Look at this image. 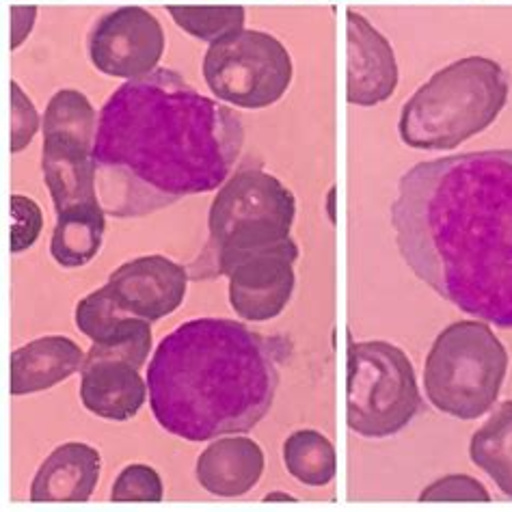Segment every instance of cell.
<instances>
[{"label":"cell","mask_w":512,"mask_h":512,"mask_svg":"<svg viewBox=\"0 0 512 512\" xmlns=\"http://www.w3.org/2000/svg\"><path fill=\"white\" fill-rule=\"evenodd\" d=\"M292 57L277 37L240 29L212 42L204 78L221 102L238 109H266L284 98L292 83Z\"/></svg>","instance_id":"cell-8"},{"label":"cell","mask_w":512,"mask_h":512,"mask_svg":"<svg viewBox=\"0 0 512 512\" xmlns=\"http://www.w3.org/2000/svg\"><path fill=\"white\" fill-rule=\"evenodd\" d=\"M294 217L296 199L275 175L262 169L236 171L212 199L210 236L199 258L188 266V275L221 277V268L238 255L286 245L292 240Z\"/></svg>","instance_id":"cell-5"},{"label":"cell","mask_w":512,"mask_h":512,"mask_svg":"<svg viewBox=\"0 0 512 512\" xmlns=\"http://www.w3.org/2000/svg\"><path fill=\"white\" fill-rule=\"evenodd\" d=\"M389 219L417 279L461 312L512 329V150L417 163Z\"/></svg>","instance_id":"cell-1"},{"label":"cell","mask_w":512,"mask_h":512,"mask_svg":"<svg viewBox=\"0 0 512 512\" xmlns=\"http://www.w3.org/2000/svg\"><path fill=\"white\" fill-rule=\"evenodd\" d=\"M152 350L150 320L132 316L115 333L102 342H93L85 361H126L134 368H143Z\"/></svg>","instance_id":"cell-22"},{"label":"cell","mask_w":512,"mask_h":512,"mask_svg":"<svg viewBox=\"0 0 512 512\" xmlns=\"http://www.w3.org/2000/svg\"><path fill=\"white\" fill-rule=\"evenodd\" d=\"M422 409L415 368L389 342H350L346 355V424L363 439L394 437Z\"/></svg>","instance_id":"cell-7"},{"label":"cell","mask_w":512,"mask_h":512,"mask_svg":"<svg viewBox=\"0 0 512 512\" xmlns=\"http://www.w3.org/2000/svg\"><path fill=\"white\" fill-rule=\"evenodd\" d=\"M134 314L121 303L111 286L87 294L83 301L76 305V327L80 333H85L91 342H102L115 333L128 318Z\"/></svg>","instance_id":"cell-23"},{"label":"cell","mask_w":512,"mask_h":512,"mask_svg":"<svg viewBox=\"0 0 512 512\" xmlns=\"http://www.w3.org/2000/svg\"><path fill=\"white\" fill-rule=\"evenodd\" d=\"M106 212L102 204L76 206L57 214L50 240V255L63 268L89 264L102 249Z\"/></svg>","instance_id":"cell-18"},{"label":"cell","mask_w":512,"mask_h":512,"mask_svg":"<svg viewBox=\"0 0 512 512\" xmlns=\"http://www.w3.org/2000/svg\"><path fill=\"white\" fill-rule=\"evenodd\" d=\"M469 458L512 500V400L502 402L476 430L469 443Z\"/></svg>","instance_id":"cell-19"},{"label":"cell","mask_w":512,"mask_h":512,"mask_svg":"<svg viewBox=\"0 0 512 512\" xmlns=\"http://www.w3.org/2000/svg\"><path fill=\"white\" fill-rule=\"evenodd\" d=\"M165 52V31L143 7L128 5L102 16L89 35V59L98 72L134 80L152 74Z\"/></svg>","instance_id":"cell-9"},{"label":"cell","mask_w":512,"mask_h":512,"mask_svg":"<svg viewBox=\"0 0 512 512\" xmlns=\"http://www.w3.org/2000/svg\"><path fill=\"white\" fill-rule=\"evenodd\" d=\"M169 16L188 33L201 42H217V39L245 29L247 11L238 5H219V7H195V5H169Z\"/></svg>","instance_id":"cell-21"},{"label":"cell","mask_w":512,"mask_h":512,"mask_svg":"<svg viewBox=\"0 0 512 512\" xmlns=\"http://www.w3.org/2000/svg\"><path fill=\"white\" fill-rule=\"evenodd\" d=\"M245 145L240 117L167 67L104 102L93 143L106 214L137 219L221 188Z\"/></svg>","instance_id":"cell-2"},{"label":"cell","mask_w":512,"mask_h":512,"mask_svg":"<svg viewBox=\"0 0 512 512\" xmlns=\"http://www.w3.org/2000/svg\"><path fill=\"white\" fill-rule=\"evenodd\" d=\"M296 258L299 249L290 240L229 260L221 268V277L229 279V305L234 312L249 322H266L284 312L296 284Z\"/></svg>","instance_id":"cell-10"},{"label":"cell","mask_w":512,"mask_h":512,"mask_svg":"<svg viewBox=\"0 0 512 512\" xmlns=\"http://www.w3.org/2000/svg\"><path fill=\"white\" fill-rule=\"evenodd\" d=\"M44 227V214L31 197L11 195V253L31 249Z\"/></svg>","instance_id":"cell-26"},{"label":"cell","mask_w":512,"mask_h":512,"mask_svg":"<svg viewBox=\"0 0 512 512\" xmlns=\"http://www.w3.org/2000/svg\"><path fill=\"white\" fill-rule=\"evenodd\" d=\"M85 363L80 346L63 335H48L11 353V396H29L63 383Z\"/></svg>","instance_id":"cell-17"},{"label":"cell","mask_w":512,"mask_h":512,"mask_svg":"<svg viewBox=\"0 0 512 512\" xmlns=\"http://www.w3.org/2000/svg\"><path fill=\"white\" fill-rule=\"evenodd\" d=\"M420 502H491L484 484L467 474H450L435 480L420 493Z\"/></svg>","instance_id":"cell-25"},{"label":"cell","mask_w":512,"mask_h":512,"mask_svg":"<svg viewBox=\"0 0 512 512\" xmlns=\"http://www.w3.org/2000/svg\"><path fill=\"white\" fill-rule=\"evenodd\" d=\"M102 458L87 443L70 441L52 452L31 484L35 504H85L100 480Z\"/></svg>","instance_id":"cell-14"},{"label":"cell","mask_w":512,"mask_h":512,"mask_svg":"<svg viewBox=\"0 0 512 512\" xmlns=\"http://www.w3.org/2000/svg\"><path fill=\"white\" fill-rule=\"evenodd\" d=\"M284 465L292 478L307 487H327L335 478L338 456L333 443L318 430H296L284 441Z\"/></svg>","instance_id":"cell-20"},{"label":"cell","mask_w":512,"mask_h":512,"mask_svg":"<svg viewBox=\"0 0 512 512\" xmlns=\"http://www.w3.org/2000/svg\"><path fill=\"white\" fill-rule=\"evenodd\" d=\"M508 372L506 346L484 320H458L443 329L424 363L426 398L456 420L487 415Z\"/></svg>","instance_id":"cell-6"},{"label":"cell","mask_w":512,"mask_h":512,"mask_svg":"<svg viewBox=\"0 0 512 512\" xmlns=\"http://www.w3.org/2000/svg\"><path fill=\"white\" fill-rule=\"evenodd\" d=\"M292 344L229 318L188 320L156 346L150 407L167 433L212 441L249 433L271 411Z\"/></svg>","instance_id":"cell-3"},{"label":"cell","mask_w":512,"mask_h":512,"mask_svg":"<svg viewBox=\"0 0 512 512\" xmlns=\"http://www.w3.org/2000/svg\"><path fill=\"white\" fill-rule=\"evenodd\" d=\"M147 381L126 361H85L80 368V400L102 420L128 422L141 411Z\"/></svg>","instance_id":"cell-15"},{"label":"cell","mask_w":512,"mask_h":512,"mask_svg":"<svg viewBox=\"0 0 512 512\" xmlns=\"http://www.w3.org/2000/svg\"><path fill=\"white\" fill-rule=\"evenodd\" d=\"M163 480H160L158 471L150 465H128L124 471L115 478L111 489V502L117 504H158L163 502Z\"/></svg>","instance_id":"cell-24"},{"label":"cell","mask_w":512,"mask_h":512,"mask_svg":"<svg viewBox=\"0 0 512 512\" xmlns=\"http://www.w3.org/2000/svg\"><path fill=\"white\" fill-rule=\"evenodd\" d=\"M39 124L42 121H39L35 104L16 80H11V154H20L24 147H29Z\"/></svg>","instance_id":"cell-27"},{"label":"cell","mask_w":512,"mask_h":512,"mask_svg":"<svg viewBox=\"0 0 512 512\" xmlns=\"http://www.w3.org/2000/svg\"><path fill=\"white\" fill-rule=\"evenodd\" d=\"M346 16V100L370 109L394 96L400 78L396 52L366 16L355 9Z\"/></svg>","instance_id":"cell-11"},{"label":"cell","mask_w":512,"mask_h":512,"mask_svg":"<svg viewBox=\"0 0 512 512\" xmlns=\"http://www.w3.org/2000/svg\"><path fill=\"white\" fill-rule=\"evenodd\" d=\"M188 279V268L165 255H143L113 271L109 286L134 316L156 322L184 303Z\"/></svg>","instance_id":"cell-13"},{"label":"cell","mask_w":512,"mask_h":512,"mask_svg":"<svg viewBox=\"0 0 512 512\" xmlns=\"http://www.w3.org/2000/svg\"><path fill=\"white\" fill-rule=\"evenodd\" d=\"M264 474V452L249 437H223L199 454L195 476L201 489L217 497L247 495Z\"/></svg>","instance_id":"cell-16"},{"label":"cell","mask_w":512,"mask_h":512,"mask_svg":"<svg viewBox=\"0 0 512 512\" xmlns=\"http://www.w3.org/2000/svg\"><path fill=\"white\" fill-rule=\"evenodd\" d=\"M35 7H11V50L22 46L35 24Z\"/></svg>","instance_id":"cell-28"},{"label":"cell","mask_w":512,"mask_h":512,"mask_svg":"<svg viewBox=\"0 0 512 512\" xmlns=\"http://www.w3.org/2000/svg\"><path fill=\"white\" fill-rule=\"evenodd\" d=\"M93 143L96 134L91 132L44 130L42 171L57 214L76 206L102 204Z\"/></svg>","instance_id":"cell-12"},{"label":"cell","mask_w":512,"mask_h":512,"mask_svg":"<svg viewBox=\"0 0 512 512\" xmlns=\"http://www.w3.org/2000/svg\"><path fill=\"white\" fill-rule=\"evenodd\" d=\"M504 67L487 57L458 59L404 102L398 132L413 150L448 152L487 130L508 102Z\"/></svg>","instance_id":"cell-4"},{"label":"cell","mask_w":512,"mask_h":512,"mask_svg":"<svg viewBox=\"0 0 512 512\" xmlns=\"http://www.w3.org/2000/svg\"><path fill=\"white\" fill-rule=\"evenodd\" d=\"M277 500H281V502H296V497H292L288 493H268L264 497V502H277Z\"/></svg>","instance_id":"cell-29"}]
</instances>
